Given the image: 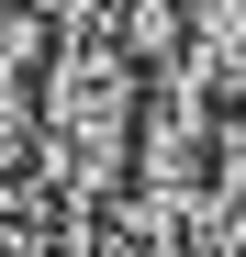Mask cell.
Returning a JSON list of instances; mask_svg holds the SVG:
<instances>
[{
  "mask_svg": "<svg viewBox=\"0 0 246 257\" xmlns=\"http://www.w3.org/2000/svg\"><path fill=\"white\" fill-rule=\"evenodd\" d=\"M23 90H34V168H45V190L112 212L123 179H135L146 67L123 56L112 34H67V45H45V67H34Z\"/></svg>",
  "mask_w": 246,
  "mask_h": 257,
  "instance_id": "cell-1",
  "label": "cell"
},
{
  "mask_svg": "<svg viewBox=\"0 0 246 257\" xmlns=\"http://www.w3.org/2000/svg\"><path fill=\"white\" fill-rule=\"evenodd\" d=\"M0 257H101V212H90V201L34 190L12 224H0Z\"/></svg>",
  "mask_w": 246,
  "mask_h": 257,
  "instance_id": "cell-2",
  "label": "cell"
},
{
  "mask_svg": "<svg viewBox=\"0 0 246 257\" xmlns=\"http://www.w3.org/2000/svg\"><path fill=\"white\" fill-rule=\"evenodd\" d=\"M45 45H56V23L34 12V0H0V90H23V78L45 67Z\"/></svg>",
  "mask_w": 246,
  "mask_h": 257,
  "instance_id": "cell-3",
  "label": "cell"
}]
</instances>
